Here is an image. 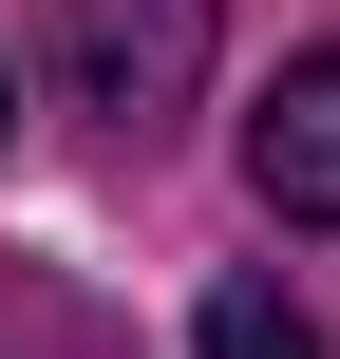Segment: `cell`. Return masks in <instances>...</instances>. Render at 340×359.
Returning a JSON list of instances; mask_svg holds the SVG:
<instances>
[{
  "label": "cell",
  "instance_id": "6da1fadb",
  "mask_svg": "<svg viewBox=\"0 0 340 359\" xmlns=\"http://www.w3.org/2000/svg\"><path fill=\"white\" fill-rule=\"evenodd\" d=\"M57 57H76V114H114V133L151 151V133L208 95V0H76Z\"/></svg>",
  "mask_w": 340,
  "mask_h": 359
},
{
  "label": "cell",
  "instance_id": "7a4b0ae2",
  "mask_svg": "<svg viewBox=\"0 0 340 359\" xmlns=\"http://www.w3.org/2000/svg\"><path fill=\"white\" fill-rule=\"evenodd\" d=\"M246 189L284 227H340V57H284L265 114H246Z\"/></svg>",
  "mask_w": 340,
  "mask_h": 359
},
{
  "label": "cell",
  "instance_id": "3957f363",
  "mask_svg": "<svg viewBox=\"0 0 340 359\" xmlns=\"http://www.w3.org/2000/svg\"><path fill=\"white\" fill-rule=\"evenodd\" d=\"M189 359H322V322H303L284 284H208V322H189Z\"/></svg>",
  "mask_w": 340,
  "mask_h": 359
},
{
  "label": "cell",
  "instance_id": "277c9868",
  "mask_svg": "<svg viewBox=\"0 0 340 359\" xmlns=\"http://www.w3.org/2000/svg\"><path fill=\"white\" fill-rule=\"evenodd\" d=\"M0 133H19V57H0Z\"/></svg>",
  "mask_w": 340,
  "mask_h": 359
}]
</instances>
